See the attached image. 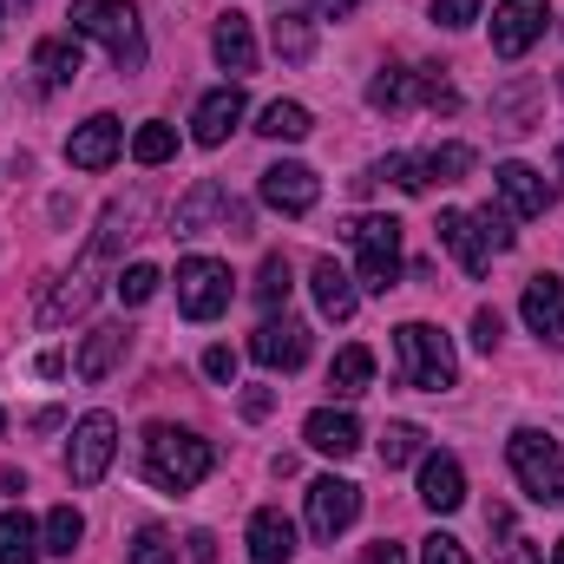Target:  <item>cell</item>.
Returning a JSON list of instances; mask_svg holds the SVG:
<instances>
[{
	"instance_id": "obj_1",
	"label": "cell",
	"mask_w": 564,
	"mask_h": 564,
	"mask_svg": "<svg viewBox=\"0 0 564 564\" xmlns=\"http://www.w3.org/2000/svg\"><path fill=\"white\" fill-rule=\"evenodd\" d=\"M217 466V446L204 440V433H191V426H144V479L158 486V492H191V486H204V473Z\"/></svg>"
},
{
	"instance_id": "obj_2",
	"label": "cell",
	"mask_w": 564,
	"mask_h": 564,
	"mask_svg": "<svg viewBox=\"0 0 564 564\" xmlns=\"http://www.w3.org/2000/svg\"><path fill=\"white\" fill-rule=\"evenodd\" d=\"M433 230H440V243L459 257L466 276H486L492 257L512 250V217H506V210H440Z\"/></svg>"
},
{
	"instance_id": "obj_3",
	"label": "cell",
	"mask_w": 564,
	"mask_h": 564,
	"mask_svg": "<svg viewBox=\"0 0 564 564\" xmlns=\"http://www.w3.org/2000/svg\"><path fill=\"white\" fill-rule=\"evenodd\" d=\"M73 33L99 40L119 59V73H139L144 66V26H139L132 0H73Z\"/></svg>"
},
{
	"instance_id": "obj_4",
	"label": "cell",
	"mask_w": 564,
	"mask_h": 564,
	"mask_svg": "<svg viewBox=\"0 0 564 564\" xmlns=\"http://www.w3.org/2000/svg\"><path fill=\"white\" fill-rule=\"evenodd\" d=\"M394 355H401V381L421 388V394H446V388L459 381L453 341H446L433 322H401V328H394Z\"/></svg>"
},
{
	"instance_id": "obj_5",
	"label": "cell",
	"mask_w": 564,
	"mask_h": 564,
	"mask_svg": "<svg viewBox=\"0 0 564 564\" xmlns=\"http://www.w3.org/2000/svg\"><path fill=\"white\" fill-rule=\"evenodd\" d=\"M506 459H512L519 486H525L539 506H564V446L552 440V433H539V426H519V433L506 440Z\"/></svg>"
},
{
	"instance_id": "obj_6",
	"label": "cell",
	"mask_w": 564,
	"mask_h": 564,
	"mask_svg": "<svg viewBox=\"0 0 564 564\" xmlns=\"http://www.w3.org/2000/svg\"><path fill=\"white\" fill-rule=\"evenodd\" d=\"M341 237L355 243V257H361V289H375V295H388L394 282H401V224L394 217H355V224H341Z\"/></svg>"
},
{
	"instance_id": "obj_7",
	"label": "cell",
	"mask_w": 564,
	"mask_h": 564,
	"mask_svg": "<svg viewBox=\"0 0 564 564\" xmlns=\"http://www.w3.org/2000/svg\"><path fill=\"white\" fill-rule=\"evenodd\" d=\"M230 295H237L230 263H217V257H184V263H177V308H184L191 322H217V315L230 308Z\"/></svg>"
},
{
	"instance_id": "obj_8",
	"label": "cell",
	"mask_w": 564,
	"mask_h": 564,
	"mask_svg": "<svg viewBox=\"0 0 564 564\" xmlns=\"http://www.w3.org/2000/svg\"><path fill=\"white\" fill-rule=\"evenodd\" d=\"M204 224H224L230 237H250V210L224 191V184H191V197L171 210V237H204Z\"/></svg>"
},
{
	"instance_id": "obj_9",
	"label": "cell",
	"mask_w": 564,
	"mask_h": 564,
	"mask_svg": "<svg viewBox=\"0 0 564 564\" xmlns=\"http://www.w3.org/2000/svg\"><path fill=\"white\" fill-rule=\"evenodd\" d=\"M112 453H119V421L112 414H86V421L73 426V446H66L73 486H99L106 466H112Z\"/></svg>"
},
{
	"instance_id": "obj_10",
	"label": "cell",
	"mask_w": 564,
	"mask_h": 564,
	"mask_svg": "<svg viewBox=\"0 0 564 564\" xmlns=\"http://www.w3.org/2000/svg\"><path fill=\"white\" fill-rule=\"evenodd\" d=\"M355 519H361V486H355V479H335V473H328V479L308 486V532H315L322 545H335Z\"/></svg>"
},
{
	"instance_id": "obj_11",
	"label": "cell",
	"mask_w": 564,
	"mask_h": 564,
	"mask_svg": "<svg viewBox=\"0 0 564 564\" xmlns=\"http://www.w3.org/2000/svg\"><path fill=\"white\" fill-rule=\"evenodd\" d=\"M545 20H552L545 0H499V7H492V53H499V59L532 53V46L545 40Z\"/></svg>"
},
{
	"instance_id": "obj_12",
	"label": "cell",
	"mask_w": 564,
	"mask_h": 564,
	"mask_svg": "<svg viewBox=\"0 0 564 564\" xmlns=\"http://www.w3.org/2000/svg\"><path fill=\"white\" fill-rule=\"evenodd\" d=\"M492 184H499V204H506V217H519V224L552 210V184H545L532 164H519V158H512V164H499V171H492Z\"/></svg>"
},
{
	"instance_id": "obj_13",
	"label": "cell",
	"mask_w": 564,
	"mask_h": 564,
	"mask_svg": "<svg viewBox=\"0 0 564 564\" xmlns=\"http://www.w3.org/2000/svg\"><path fill=\"white\" fill-rule=\"evenodd\" d=\"M315 197H322V177H315L308 164H270V171H263V204L282 210V217H308Z\"/></svg>"
},
{
	"instance_id": "obj_14",
	"label": "cell",
	"mask_w": 564,
	"mask_h": 564,
	"mask_svg": "<svg viewBox=\"0 0 564 564\" xmlns=\"http://www.w3.org/2000/svg\"><path fill=\"white\" fill-rule=\"evenodd\" d=\"M250 355H257L263 368H282V375H289V368L308 361V328H302L295 315H270V322L250 335Z\"/></svg>"
},
{
	"instance_id": "obj_15",
	"label": "cell",
	"mask_w": 564,
	"mask_h": 564,
	"mask_svg": "<svg viewBox=\"0 0 564 564\" xmlns=\"http://www.w3.org/2000/svg\"><path fill=\"white\" fill-rule=\"evenodd\" d=\"M119 151H126V126H119L112 112H93V119L66 139V164H79V171H106Z\"/></svg>"
},
{
	"instance_id": "obj_16",
	"label": "cell",
	"mask_w": 564,
	"mask_h": 564,
	"mask_svg": "<svg viewBox=\"0 0 564 564\" xmlns=\"http://www.w3.org/2000/svg\"><path fill=\"white\" fill-rule=\"evenodd\" d=\"M237 126H243V86H217V93H204L197 112H191V139L197 144H224Z\"/></svg>"
},
{
	"instance_id": "obj_17",
	"label": "cell",
	"mask_w": 564,
	"mask_h": 564,
	"mask_svg": "<svg viewBox=\"0 0 564 564\" xmlns=\"http://www.w3.org/2000/svg\"><path fill=\"white\" fill-rule=\"evenodd\" d=\"M126 348H132V328H126V322H106V328H93V335L79 341L73 375H79V381H106V375L126 361Z\"/></svg>"
},
{
	"instance_id": "obj_18",
	"label": "cell",
	"mask_w": 564,
	"mask_h": 564,
	"mask_svg": "<svg viewBox=\"0 0 564 564\" xmlns=\"http://www.w3.org/2000/svg\"><path fill=\"white\" fill-rule=\"evenodd\" d=\"M308 289H315V308H322L328 322H348V315L361 308V282L348 276L335 257H322V263L308 270Z\"/></svg>"
},
{
	"instance_id": "obj_19",
	"label": "cell",
	"mask_w": 564,
	"mask_h": 564,
	"mask_svg": "<svg viewBox=\"0 0 564 564\" xmlns=\"http://www.w3.org/2000/svg\"><path fill=\"white\" fill-rule=\"evenodd\" d=\"M519 308H525V322H532V335H539V341L564 348V282L558 276H532Z\"/></svg>"
},
{
	"instance_id": "obj_20",
	"label": "cell",
	"mask_w": 564,
	"mask_h": 564,
	"mask_svg": "<svg viewBox=\"0 0 564 564\" xmlns=\"http://www.w3.org/2000/svg\"><path fill=\"white\" fill-rule=\"evenodd\" d=\"M302 440H308L315 453H328V459H355V453H361V421H355V414H335V408H315V414L302 421Z\"/></svg>"
},
{
	"instance_id": "obj_21",
	"label": "cell",
	"mask_w": 564,
	"mask_h": 564,
	"mask_svg": "<svg viewBox=\"0 0 564 564\" xmlns=\"http://www.w3.org/2000/svg\"><path fill=\"white\" fill-rule=\"evenodd\" d=\"M421 499L433 512H459L466 506V466L453 453H426L421 459Z\"/></svg>"
},
{
	"instance_id": "obj_22",
	"label": "cell",
	"mask_w": 564,
	"mask_h": 564,
	"mask_svg": "<svg viewBox=\"0 0 564 564\" xmlns=\"http://www.w3.org/2000/svg\"><path fill=\"white\" fill-rule=\"evenodd\" d=\"M210 53H217V66L224 73H257V33H250V20L243 13H224L217 26H210Z\"/></svg>"
},
{
	"instance_id": "obj_23",
	"label": "cell",
	"mask_w": 564,
	"mask_h": 564,
	"mask_svg": "<svg viewBox=\"0 0 564 564\" xmlns=\"http://www.w3.org/2000/svg\"><path fill=\"white\" fill-rule=\"evenodd\" d=\"M289 558H295V525L276 506H257L250 512V564H289Z\"/></svg>"
},
{
	"instance_id": "obj_24",
	"label": "cell",
	"mask_w": 564,
	"mask_h": 564,
	"mask_svg": "<svg viewBox=\"0 0 564 564\" xmlns=\"http://www.w3.org/2000/svg\"><path fill=\"white\" fill-rule=\"evenodd\" d=\"M93 295H99L93 263H86V270H73V276H59V289L40 302V328H59V322H73V315H86V308H93Z\"/></svg>"
},
{
	"instance_id": "obj_25",
	"label": "cell",
	"mask_w": 564,
	"mask_h": 564,
	"mask_svg": "<svg viewBox=\"0 0 564 564\" xmlns=\"http://www.w3.org/2000/svg\"><path fill=\"white\" fill-rule=\"evenodd\" d=\"M33 73H40V86H46V93L73 86V79H79V33H73V40H66V33L40 40V46H33Z\"/></svg>"
},
{
	"instance_id": "obj_26",
	"label": "cell",
	"mask_w": 564,
	"mask_h": 564,
	"mask_svg": "<svg viewBox=\"0 0 564 564\" xmlns=\"http://www.w3.org/2000/svg\"><path fill=\"white\" fill-rule=\"evenodd\" d=\"M40 525L13 506V512H0V564H40Z\"/></svg>"
},
{
	"instance_id": "obj_27",
	"label": "cell",
	"mask_w": 564,
	"mask_h": 564,
	"mask_svg": "<svg viewBox=\"0 0 564 564\" xmlns=\"http://www.w3.org/2000/svg\"><path fill=\"white\" fill-rule=\"evenodd\" d=\"M414 99H421V73H408V66H381L375 86H368V106H375V112H401V106H414Z\"/></svg>"
},
{
	"instance_id": "obj_28",
	"label": "cell",
	"mask_w": 564,
	"mask_h": 564,
	"mask_svg": "<svg viewBox=\"0 0 564 564\" xmlns=\"http://www.w3.org/2000/svg\"><path fill=\"white\" fill-rule=\"evenodd\" d=\"M368 381H375V355L355 341V348H341L335 355V368H328V388L341 394V401H355V394H368Z\"/></svg>"
},
{
	"instance_id": "obj_29",
	"label": "cell",
	"mask_w": 564,
	"mask_h": 564,
	"mask_svg": "<svg viewBox=\"0 0 564 564\" xmlns=\"http://www.w3.org/2000/svg\"><path fill=\"white\" fill-rule=\"evenodd\" d=\"M79 539H86L79 506H53V512H46V525H40V545H46L53 558H73V552H79Z\"/></svg>"
},
{
	"instance_id": "obj_30",
	"label": "cell",
	"mask_w": 564,
	"mask_h": 564,
	"mask_svg": "<svg viewBox=\"0 0 564 564\" xmlns=\"http://www.w3.org/2000/svg\"><path fill=\"white\" fill-rule=\"evenodd\" d=\"M263 139H282V144H295V139H308L315 132V119H308V106H295V99H270L263 106V126H257Z\"/></svg>"
},
{
	"instance_id": "obj_31",
	"label": "cell",
	"mask_w": 564,
	"mask_h": 564,
	"mask_svg": "<svg viewBox=\"0 0 564 564\" xmlns=\"http://www.w3.org/2000/svg\"><path fill=\"white\" fill-rule=\"evenodd\" d=\"M426 453V433L414 421H388V433H381V466L394 473V466H408V459H421Z\"/></svg>"
},
{
	"instance_id": "obj_32",
	"label": "cell",
	"mask_w": 564,
	"mask_h": 564,
	"mask_svg": "<svg viewBox=\"0 0 564 564\" xmlns=\"http://www.w3.org/2000/svg\"><path fill=\"white\" fill-rule=\"evenodd\" d=\"M276 53L289 59V66H302V59L315 53V33H308L302 13H276Z\"/></svg>"
},
{
	"instance_id": "obj_33",
	"label": "cell",
	"mask_w": 564,
	"mask_h": 564,
	"mask_svg": "<svg viewBox=\"0 0 564 564\" xmlns=\"http://www.w3.org/2000/svg\"><path fill=\"white\" fill-rule=\"evenodd\" d=\"M466 171H473V144H433V151H426V177L459 184Z\"/></svg>"
},
{
	"instance_id": "obj_34",
	"label": "cell",
	"mask_w": 564,
	"mask_h": 564,
	"mask_svg": "<svg viewBox=\"0 0 564 564\" xmlns=\"http://www.w3.org/2000/svg\"><path fill=\"white\" fill-rule=\"evenodd\" d=\"M171 151H177V132H171L164 119H151V126L132 132V158H139V164H164Z\"/></svg>"
},
{
	"instance_id": "obj_35",
	"label": "cell",
	"mask_w": 564,
	"mask_h": 564,
	"mask_svg": "<svg viewBox=\"0 0 564 564\" xmlns=\"http://www.w3.org/2000/svg\"><path fill=\"white\" fill-rule=\"evenodd\" d=\"M289 289H295V282H289V257L270 250V257H263V270H257V302H263V308H276V302H289Z\"/></svg>"
},
{
	"instance_id": "obj_36",
	"label": "cell",
	"mask_w": 564,
	"mask_h": 564,
	"mask_svg": "<svg viewBox=\"0 0 564 564\" xmlns=\"http://www.w3.org/2000/svg\"><path fill=\"white\" fill-rule=\"evenodd\" d=\"M171 558H177V545H171L164 525H144L139 539H132V552H126V564H171Z\"/></svg>"
},
{
	"instance_id": "obj_37",
	"label": "cell",
	"mask_w": 564,
	"mask_h": 564,
	"mask_svg": "<svg viewBox=\"0 0 564 564\" xmlns=\"http://www.w3.org/2000/svg\"><path fill=\"white\" fill-rule=\"evenodd\" d=\"M375 177H388V184H401V191H426L433 177H426V158H408V151H394Z\"/></svg>"
},
{
	"instance_id": "obj_38",
	"label": "cell",
	"mask_w": 564,
	"mask_h": 564,
	"mask_svg": "<svg viewBox=\"0 0 564 564\" xmlns=\"http://www.w3.org/2000/svg\"><path fill=\"white\" fill-rule=\"evenodd\" d=\"M158 270H151V263H132V270H119V302H126V308H139V302H151V295H158Z\"/></svg>"
},
{
	"instance_id": "obj_39",
	"label": "cell",
	"mask_w": 564,
	"mask_h": 564,
	"mask_svg": "<svg viewBox=\"0 0 564 564\" xmlns=\"http://www.w3.org/2000/svg\"><path fill=\"white\" fill-rule=\"evenodd\" d=\"M421 564H473V558H466V545H459V539H446V532H433V539L421 545Z\"/></svg>"
},
{
	"instance_id": "obj_40",
	"label": "cell",
	"mask_w": 564,
	"mask_h": 564,
	"mask_svg": "<svg viewBox=\"0 0 564 564\" xmlns=\"http://www.w3.org/2000/svg\"><path fill=\"white\" fill-rule=\"evenodd\" d=\"M479 7H486V0H433V20H440V26H473Z\"/></svg>"
},
{
	"instance_id": "obj_41",
	"label": "cell",
	"mask_w": 564,
	"mask_h": 564,
	"mask_svg": "<svg viewBox=\"0 0 564 564\" xmlns=\"http://www.w3.org/2000/svg\"><path fill=\"white\" fill-rule=\"evenodd\" d=\"M499 335H506L499 308H479V315H473V348H486V355H492V348H499Z\"/></svg>"
},
{
	"instance_id": "obj_42",
	"label": "cell",
	"mask_w": 564,
	"mask_h": 564,
	"mask_svg": "<svg viewBox=\"0 0 564 564\" xmlns=\"http://www.w3.org/2000/svg\"><path fill=\"white\" fill-rule=\"evenodd\" d=\"M204 375H210V381H237V355H230L224 341H217V348H204Z\"/></svg>"
},
{
	"instance_id": "obj_43",
	"label": "cell",
	"mask_w": 564,
	"mask_h": 564,
	"mask_svg": "<svg viewBox=\"0 0 564 564\" xmlns=\"http://www.w3.org/2000/svg\"><path fill=\"white\" fill-rule=\"evenodd\" d=\"M270 408H276V394H270V388H243V414H250V421H263Z\"/></svg>"
},
{
	"instance_id": "obj_44",
	"label": "cell",
	"mask_w": 564,
	"mask_h": 564,
	"mask_svg": "<svg viewBox=\"0 0 564 564\" xmlns=\"http://www.w3.org/2000/svg\"><path fill=\"white\" fill-rule=\"evenodd\" d=\"M361 564H408V552H401V545H388V539H381V545H368V552H361Z\"/></svg>"
},
{
	"instance_id": "obj_45",
	"label": "cell",
	"mask_w": 564,
	"mask_h": 564,
	"mask_svg": "<svg viewBox=\"0 0 564 564\" xmlns=\"http://www.w3.org/2000/svg\"><path fill=\"white\" fill-rule=\"evenodd\" d=\"M191 564H217V539L210 532H191Z\"/></svg>"
},
{
	"instance_id": "obj_46",
	"label": "cell",
	"mask_w": 564,
	"mask_h": 564,
	"mask_svg": "<svg viewBox=\"0 0 564 564\" xmlns=\"http://www.w3.org/2000/svg\"><path fill=\"white\" fill-rule=\"evenodd\" d=\"M315 13L322 20H341V13H355V0H315Z\"/></svg>"
},
{
	"instance_id": "obj_47",
	"label": "cell",
	"mask_w": 564,
	"mask_h": 564,
	"mask_svg": "<svg viewBox=\"0 0 564 564\" xmlns=\"http://www.w3.org/2000/svg\"><path fill=\"white\" fill-rule=\"evenodd\" d=\"M552 564H564V539H558V545H552Z\"/></svg>"
},
{
	"instance_id": "obj_48",
	"label": "cell",
	"mask_w": 564,
	"mask_h": 564,
	"mask_svg": "<svg viewBox=\"0 0 564 564\" xmlns=\"http://www.w3.org/2000/svg\"><path fill=\"white\" fill-rule=\"evenodd\" d=\"M558 177H564V144H558Z\"/></svg>"
},
{
	"instance_id": "obj_49",
	"label": "cell",
	"mask_w": 564,
	"mask_h": 564,
	"mask_svg": "<svg viewBox=\"0 0 564 564\" xmlns=\"http://www.w3.org/2000/svg\"><path fill=\"white\" fill-rule=\"evenodd\" d=\"M558 93H564V73H558Z\"/></svg>"
},
{
	"instance_id": "obj_50",
	"label": "cell",
	"mask_w": 564,
	"mask_h": 564,
	"mask_svg": "<svg viewBox=\"0 0 564 564\" xmlns=\"http://www.w3.org/2000/svg\"><path fill=\"white\" fill-rule=\"evenodd\" d=\"M0 13H7V0H0Z\"/></svg>"
},
{
	"instance_id": "obj_51",
	"label": "cell",
	"mask_w": 564,
	"mask_h": 564,
	"mask_svg": "<svg viewBox=\"0 0 564 564\" xmlns=\"http://www.w3.org/2000/svg\"><path fill=\"white\" fill-rule=\"evenodd\" d=\"M0 426H7V414H0Z\"/></svg>"
}]
</instances>
